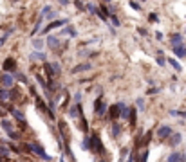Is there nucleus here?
<instances>
[{"mask_svg":"<svg viewBox=\"0 0 186 162\" xmlns=\"http://www.w3.org/2000/svg\"><path fill=\"white\" fill-rule=\"evenodd\" d=\"M148 22L150 24H159V15L157 13H148Z\"/></svg>","mask_w":186,"mask_h":162,"instance_id":"nucleus-33","label":"nucleus"},{"mask_svg":"<svg viewBox=\"0 0 186 162\" xmlns=\"http://www.w3.org/2000/svg\"><path fill=\"white\" fill-rule=\"evenodd\" d=\"M125 162H137V155H136V151H132V153L127 157V160Z\"/></svg>","mask_w":186,"mask_h":162,"instance_id":"nucleus-39","label":"nucleus"},{"mask_svg":"<svg viewBox=\"0 0 186 162\" xmlns=\"http://www.w3.org/2000/svg\"><path fill=\"white\" fill-rule=\"evenodd\" d=\"M94 114L98 117H107L108 115V104L103 101V95H98L96 97V101H94Z\"/></svg>","mask_w":186,"mask_h":162,"instance_id":"nucleus-4","label":"nucleus"},{"mask_svg":"<svg viewBox=\"0 0 186 162\" xmlns=\"http://www.w3.org/2000/svg\"><path fill=\"white\" fill-rule=\"evenodd\" d=\"M154 34H156V40H157V41H163V40H164V34H163L161 31H156Z\"/></svg>","mask_w":186,"mask_h":162,"instance_id":"nucleus-44","label":"nucleus"},{"mask_svg":"<svg viewBox=\"0 0 186 162\" xmlns=\"http://www.w3.org/2000/svg\"><path fill=\"white\" fill-rule=\"evenodd\" d=\"M166 63L170 65V67H172L175 72H182V65L179 63V60H175V58H166Z\"/></svg>","mask_w":186,"mask_h":162,"instance_id":"nucleus-21","label":"nucleus"},{"mask_svg":"<svg viewBox=\"0 0 186 162\" xmlns=\"http://www.w3.org/2000/svg\"><path fill=\"white\" fill-rule=\"evenodd\" d=\"M29 60L31 61H47V52L44 50H33L29 54Z\"/></svg>","mask_w":186,"mask_h":162,"instance_id":"nucleus-16","label":"nucleus"},{"mask_svg":"<svg viewBox=\"0 0 186 162\" xmlns=\"http://www.w3.org/2000/svg\"><path fill=\"white\" fill-rule=\"evenodd\" d=\"M85 11H87L89 15H96V16H98V6H96V4H90V2L85 4Z\"/></svg>","mask_w":186,"mask_h":162,"instance_id":"nucleus-28","label":"nucleus"},{"mask_svg":"<svg viewBox=\"0 0 186 162\" xmlns=\"http://www.w3.org/2000/svg\"><path fill=\"white\" fill-rule=\"evenodd\" d=\"M172 133H173V128L168 126V124H161V126L156 130V137H157L159 140H168Z\"/></svg>","mask_w":186,"mask_h":162,"instance_id":"nucleus-6","label":"nucleus"},{"mask_svg":"<svg viewBox=\"0 0 186 162\" xmlns=\"http://www.w3.org/2000/svg\"><path fill=\"white\" fill-rule=\"evenodd\" d=\"M159 92H161L159 86H150V88H147V92H144V94H147V95H156Z\"/></svg>","mask_w":186,"mask_h":162,"instance_id":"nucleus-34","label":"nucleus"},{"mask_svg":"<svg viewBox=\"0 0 186 162\" xmlns=\"http://www.w3.org/2000/svg\"><path fill=\"white\" fill-rule=\"evenodd\" d=\"M0 85H2V81H0Z\"/></svg>","mask_w":186,"mask_h":162,"instance_id":"nucleus-55","label":"nucleus"},{"mask_svg":"<svg viewBox=\"0 0 186 162\" xmlns=\"http://www.w3.org/2000/svg\"><path fill=\"white\" fill-rule=\"evenodd\" d=\"M136 106H137L139 112H144V110H147V106H144V97H137V99H136Z\"/></svg>","mask_w":186,"mask_h":162,"instance_id":"nucleus-31","label":"nucleus"},{"mask_svg":"<svg viewBox=\"0 0 186 162\" xmlns=\"http://www.w3.org/2000/svg\"><path fill=\"white\" fill-rule=\"evenodd\" d=\"M89 151L94 155H103L105 153V146H103V140L99 137V133H90L89 135Z\"/></svg>","mask_w":186,"mask_h":162,"instance_id":"nucleus-2","label":"nucleus"},{"mask_svg":"<svg viewBox=\"0 0 186 162\" xmlns=\"http://www.w3.org/2000/svg\"><path fill=\"white\" fill-rule=\"evenodd\" d=\"M58 36H70V38H76V36H78V29H76V27H72V25L69 24V25H65V27H61V29H60Z\"/></svg>","mask_w":186,"mask_h":162,"instance_id":"nucleus-10","label":"nucleus"},{"mask_svg":"<svg viewBox=\"0 0 186 162\" xmlns=\"http://www.w3.org/2000/svg\"><path fill=\"white\" fill-rule=\"evenodd\" d=\"M168 114H170L172 117H181L182 110H175V108H172V110H168Z\"/></svg>","mask_w":186,"mask_h":162,"instance_id":"nucleus-40","label":"nucleus"},{"mask_svg":"<svg viewBox=\"0 0 186 162\" xmlns=\"http://www.w3.org/2000/svg\"><path fill=\"white\" fill-rule=\"evenodd\" d=\"M56 16H58L56 11H49V13L45 15V22H53V18H56Z\"/></svg>","mask_w":186,"mask_h":162,"instance_id":"nucleus-37","label":"nucleus"},{"mask_svg":"<svg viewBox=\"0 0 186 162\" xmlns=\"http://www.w3.org/2000/svg\"><path fill=\"white\" fill-rule=\"evenodd\" d=\"M81 97H83V95H81V92H74V97H72V99H74V103L78 104V103H81Z\"/></svg>","mask_w":186,"mask_h":162,"instance_id":"nucleus-43","label":"nucleus"},{"mask_svg":"<svg viewBox=\"0 0 186 162\" xmlns=\"http://www.w3.org/2000/svg\"><path fill=\"white\" fill-rule=\"evenodd\" d=\"M141 2H147V0H139V4H141Z\"/></svg>","mask_w":186,"mask_h":162,"instance_id":"nucleus-52","label":"nucleus"},{"mask_svg":"<svg viewBox=\"0 0 186 162\" xmlns=\"http://www.w3.org/2000/svg\"><path fill=\"white\" fill-rule=\"evenodd\" d=\"M69 25V18H60V20H53V22H49V24L40 31V34L42 36H49L51 32H53L54 29H61V27H65Z\"/></svg>","mask_w":186,"mask_h":162,"instance_id":"nucleus-3","label":"nucleus"},{"mask_svg":"<svg viewBox=\"0 0 186 162\" xmlns=\"http://www.w3.org/2000/svg\"><path fill=\"white\" fill-rule=\"evenodd\" d=\"M4 115H6V110H0V119H4Z\"/></svg>","mask_w":186,"mask_h":162,"instance_id":"nucleus-49","label":"nucleus"},{"mask_svg":"<svg viewBox=\"0 0 186 162\" xmlns=\"http://www.w3.org/2000/svg\"><path fill=\"white\" fill-rule=\"evenodd\" d=\"M22 146H24V149L27 151V153L36 155L40 160H45V162H51V160H53V157H51V155L47 153V151L44 149V146L40 144V142H36V140H31V142H24Z\"/></svg>","mask_w":186,"mask_h":162,"instance_id":"nucleus-1","label":"nucleus"},{"mask_svg":"<svg viewBox=\"0 0 186 162\" xmlns=\"http://www.w3.org/2000/svg\"><path fill=\"white\" fill-rule=\"evenodd\" d=\"M108 119H110V123H116V121L121 119V112H119L118 103L116 104H108Z\"/></svg>","mask_w":186,"mask_h":162,"instance_id":"nucleus-8","label":"nucleus"},{"mask_svg":"<svg viewBox=\"0 0 186 162\" xmlns=\"http://www.w3.org/2000/svg\"><path fill=\"white\" fill-rule=\"evenodd\" d=\"M51 65H53V70H54V76L61 74V65H60V61H53V63H51Z\"/></svg>","mask_w":186,"mask_h":162,"instance_id":"nucleus-36","label":"nucleus"},{"mask_svg":"<svg viewBox=\"0 0 186 162\" xmlns=\"http://www.w3.org/2000/svg\"><path fill=\"white\" fill-rule=\"evenodd\" d=\"M6 110L11 114V117L15 119L16 123H25L27 124V121H25V114L22 112V110H18V108H15L13 104H6Z\"/></svg>","mask_w":186,"mask_h":162,"instance_id":"nucleus-5","label":"nucleus"},{"mask_svg":"<svg viewBox=\"0 0 186 162\" xmlns=\"http://www.w3.org/2000/svg\"><path fill=\"white\" fill-rule=\"evenodd\" d=\"M99 162H105V160H99Z\"/></svg>","mask_w":186,"mask_h":162,"instance_id":"nucleus-54","label":"nucleus"},{"mask_svg":"<svg viewBox=\"0 0 186 162\" xmlns=\"http://www.w3.org/2000/svg\"><path fill=\"white\" fill-rule=\"evenodd\" d=\"M13 76H15V81H20V83H24V85H31L29 83V79H27V76L24 74V72H20V70H16V72H13Z\"/></svg>","mask_w":186,"mask_h":162,"instance_id":"nucleus-23","label":"nucleus"},{"mask_svg":"<svg viewBox=\"0 0 186 162\" xmlns=\"http://www.w3.org/2000/svg\"><path fill=\"white\" fill-rule=\"evenodd\" d=\"M44 22H45V18H44V16H38V18H36V22H35V27H33V31H31V36H35L36 32L40 31V27H42V24H44Z\"/></svg>","mask_w":186,"mask_h":162,"instance_id":"nucleus-26","label":"nucleus"},{"mask_svg":"<svg viewBox=\"0 0 186 162\" xmlns=\"http://www.w3.org/2000/svg\"><path fill=\"white\" fill-rule=\"evenodd\" d=\"M170 43L172 45H181V43H184V34H181V32L170 34Z\"/></svg>","mask_w":186,"mask_h":162,"instance_id":"nucleus-20","label":"nucleus"},{"mask_svg":"<svg viewBox=\"0 0 186 162\" xmlns=\"http://www.w3.org/2000/svg\"><path fill=\"white\" fill-rule=\"evenodd\" d=\"M74 6H76L80 11H85V4L81 2V0H74Z\"/></svg>","mask_w":186,"mask_h":162,"instance_id":"nucleus-42","label":"nucleus"},{"mask_svg":"<svg viewBox=\"0 0 186 162\" xmlns=\"http://www.w3.org/2000/svg\"><path fill=\"white\" fill-rule=\"evenodd\" d=\"M128 6H130L134 11H137V13H141V11H143V6L137 2V0H128Z\"/></svg>","mask_w":186,"mask_h":162,"instance_id":"nucleus-29","label":"nucleus"},{"mask_svg":"<svg viewBox=\"0 0 186 162\" xmlns=\"http://www.w3.org/2000/svg\"><path fill=\"white\" fill-rule=\"evenodd\" d=\"M181 119H186V110H182V114H181Z\"/></svg>","mask_w":186,"mask_h":162,"instance_id":"nucleus-50","label":"nucleus"},{"mask_svg":"<svg viewBox=\"0 0 186 162\" xmlns=\"http://www.w3.org/2000/svg\"><path fill=\"white\" fill-rule=\"evenodd\" d=\"M172 52L175 54L177 60H182V58H186V45L184 43H181V45H172Z\"/></svg>","mask_w":186,"mask_h":162,"instance_id":"nucleus-14","label":"nucleus"},{"mask_svg":"<svg viewBox=\"0 0 186 162\" xmlns=\"http://www.w3.org/2000/svg\"><path fill=\"white\" fill-rule=\"evenodd\" d=\"M29 94L33 95V99H35V97L38 95V92H36V86H35V85H29Z\"/></svg>","mask_w":186,"mask_h":162,"instance_id":"nucleus-41","label":"nucleus"},{"mask_svg":"<svg viewBox=\"0 0 186 162\" xmlns=\"http://www.w3.org/2000/svg\"><path fill=\"white\" fill-rule=\"evenodd\" d=\"M45 43H47V47H49V49H53V50H58V49H60V45H61L60 36H54V34L45 36Z\"/></svg>","mask_w":186,"mask_h":162,"instance_id":"nucleus-9","label":"nucleus"},{"mask_svg":"<svg viewBox=\"0 0 186 162\" xmlns=\"http://www.w3.org/2000/svg\"><path fill=\"white\" fill-rule=\"evenodd\" d=\"M0 81H2V86H4V88H11V86L15 85V76L9 74V72H4L2 78H0Z\"/></svg>","mask_w":186,"mask_h":162,"instance_id":"nucleus-13","label":"nucleus"},{"mask_svg":"<svg viewBox=\"0 0 186 162\" xmlns=\"http://www.w3.org/2000/svg\"><path fill=\"white\" fill-rule=\"evenodd\" d=\"M181 153H182V151H179V149H175V151H172V153H168L166 162H179V160H181Z\"/></svg>","mask_w":186,"mask_h":162,"instance_id":"nucleus-25","label":"nucleus"},{"mask_svg":"<svg viewBox=\"0 0 186 162\" xmlns=\"http://www.w3.org/2000/svg\"><path fill=\"white\" fill-rule=\"evenodd\" d=\"M92 69V63L90 61H83V63H80V65H74V67L70 69V74H80V72H87Z\"/></svg>","mask_w":186,"mask_h":162,"instance_id":"nucleus-12","label":"nucleus"},{"mask_svg":"<svg viewBox=\"0 0 186 162\" xmlns=\"http://www.w3.org/2000/svg\"><path fill=\"white\" fill-rule=\"evenodd\" d=\"M128 124L132 130H136L137 126V108L136 106H130V119H128Z\"/></svg>","mask_w":186,"mask_h":162,"instance_id":"nucleus-17","label":"nucleus"},{"mask_svg":"<svg viewBox=\"0 0 186 162\" xmlns=\"http://www.w3.org/2000/svg\"><path fill=\"white\" fill-rule=\"evenodd\" d=\"M9 153H11L9 146L4 144V142H0V157H2V158H9Z\"/></svg>","mask_w":186,"mask_h":162,"instance_id":"nucleus-27","label":"nucleus"},{"mask_svg":"<svg viewBox=\"0 0 186 162\" xmlns=\"http://www.w3.org/2000/svg\"><path fill=\"white\" fill-rule=\"evenodd\" d=\"M11 34H13V29H9V31H6L4 34L0 36V47H4V43H6V41L9 40V36H11Z\"/></svg>","mask_w":186,"mask_h":162,"instance_id":"nucleus-30","label":"nucleus"},{"mask_svg":"<svg viewBox=\"0 0 186 162\" xmlns=\"http://www.w3.org/2000/svg\"><path fill=\"white\" fill-rule=\"evenodd\" d=\"M121 132H123V130H121V124H119L118 121L110 124V135L114 137V139H116V137H119V135H121Z\"/></svg>","mask_w":186,"mask_h":162,"instance_id":"nucleus-22","label":"nucleus"},{"mask_svg":"<svg viewBox=\"0 0 186 162\" xmlns=\"http://www.w3.org/2000/svg\"><path fill=\"white\" fill-rule=\"evenodd\" d=\"M110 2H112V0H105V4H110Z\"/></svg>","mask_w":186,"mask_h":162,"instance_id":"nucleus-51","label":"nucleus"},{"mask_svg":"<svg viewBox=\"0 0 186 162\" xmlns=\"http://www.w3.org/2000/svg\"><path fill=\"white\" fill-rule=\"evenodd\" d=\"M0 128H2L6 133H9V132L15 130V124H13V121H9V119H0Z\"/></svg>","mask_w":186,"mask_h":162,"instance_id":"nucleus-18","label":"nucleus"},{"mask_svg":"<svg viewBox=\"0 0 186 162\" xmlns=\"http://www.w3.org/2000/svg\"><path fill=\"white\" fill-rule=\"evenodd\" d=\"M0 162H4V158H2V157H0Z\"/></svg>","mask_w":186,"mask_h":162,"instance_id":"nucleus-53","label":"nucleus"},{"mask_svg":"<svg viewBox=\"0 0 186 162\" xmlns=\"http://www.w3.org/2000/svg\"><path fill=\"white\" fill-rule=\"evenodd\" d=\"M58 4H60V6H63V7H67V6L70 4V0H58Z\"/></svg>","mask_w":186,"mask_h":162,"instance_id":"nucleus-47","label":"nucleus"},{"mask_svg":"<svg viewBox=\"0 0 186 162\" xmlns=\"http://www.w3.org/2000/svg\"><path fill=\"white\" fill-rule=\"evenodd\" d=\"M9 97H11V94H9V88H0V106L6 108V103L9 101Z\"/></svg>","mask_w":186,"mask_h":162,"instance_id":"nucleus-19","label":"nucleus"},{"mask_svg":"<svg viewBox=\"0 0 186 162\" xmlns=\"http://www.w3.org/2000/svg\"><path fill=\"white\" fill-rule=\"evenodd\" d=\"M108 20H112V25H114V27H119V25H121V20L116 16V13H112V15L108 16Z\"/></svg>","mask_w":186,"mask_h":162,"instance_id":"nucleus-32","label":"nucleus"},{"mask_svg":"<svg viewBox=\"0 0 186 162\" xmlns=\"http://www.w3.org/2000/svg\"><path fill=\"white\" fill-rule=\"evenodd\" d=\"M130 153H128V148H123V151H121V158H127Z\"/></svg>","mask_w":186,"mask_h":162,"instance_id":"nucleus-46","label":"nucleus"},{"mask_svg":"<svg viewBox=\"0 0 186 162\" xmlns=\"http://www.w3.org/2000/svg\"><path fill=\"white\" fill-rule=\"evenodd\" d=\"M118 106H119V112H121V119L123 121H128L130 119V106L123 101H118Z\"/></svg>","mask_w":186,"mask_h":162,"instance_id":"nucleus-15","label":"nucleus"},{"mask_svg":"<svg viewBox=\"0 0 186 162\" xmlns=\"http://www.w3.org/2000/svg\"><path fill=\"white\" fill-rule=\"evenodd\" d=\"M179 162H186V153H184V151L181 153V160H179Z\"/></svg>","mask_w":186,"mask_h":162,"instance_id":"nucleus-48","label":"nucleus"},{"mask_svg":"<svg viewBox=\"0 0 186 162\" xmlns=\"http://www.w3.org/2000/svg\"><path fill=\"white\" fill-rule=\"evenodd\" d=\"M137 162H148V148L143 149V153L137 157Z\"/></svg>","mask_w":186,"mask_h":162,"instance_id":"nucleus-35","label":"nucleus"},{"mask_svg":"<svg viewBox=\"0 0 186 162\" xmlns=\"http://www.w3.org/2000/svg\"><path fill=\"white\" fill-rule=\"evenodd\" d=\"M31 45H33L35 50H42V49L45 47V40H42V38H33V40H31Z\"/></svg>","mask_w":186,"mask_h":162,"instance_id":"nucleus-24","label":"nucleus"},{"mask_svg":"<svg viewBox=\"0 0 186 162\" xmlns=\"http://www.w3.org/2000/svg\"><path fill=\"white\" fill-rule=\"evenodd\" d=\"M166 142H168V146H170V148H177V146L182 142V133H181V132H173V133L170 135V139L166 140Z\"/></svg>","mask_w":186,"mask_h":162,"instance_id":"nucleus-11","label":"nucleus"},{"mask_svg":"<svg viewBox=\"0 0 186 162\" xmlns=\"http://www.w3.org/2000/svg\"><path fill=\"white\" fill-rule=\"evenodd\" d=\"M81 149L89 151V135H83V140H81Z\"/></svg>","mask_w":186,"mask_h":162,"instance_id":"nucleus-38","label":"nucleus"},{"mask_svg":"<svg viewBox=\"0 0 186 162\" xmlns=\"http://www.w3.org/2000/svg\"><path fill=\"white\" fill-rule=\"evenodd\" d=\"M137 32H139L141 36H148V31L144 29V27H137Z\"/></svg>","mask_w":186,"mask_h":162,"instance_id":"nucleus-45","label":"nucleus"},{"mask_svg":"<svg viewBox=\"0 0 186 162\" xmlns=\"http://www.w3.org/2000/svg\"><path fill=\"white\" fill-rule=\"evenodd\" d=\"M2 70H4V72H9V74L16 72V70H18V67H16V60H15V58H6L4 63H2Z\"/></svg>","mask_w":186,"mask_h":162,"instance_id":"nucleus-7","label":"nucleus"}]
</instances>
